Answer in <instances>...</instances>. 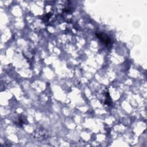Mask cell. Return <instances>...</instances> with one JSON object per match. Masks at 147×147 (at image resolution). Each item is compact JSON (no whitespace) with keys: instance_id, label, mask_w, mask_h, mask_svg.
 Wrapping results in <instances>:
<instances>
[{"instance_id":"1","label":"cell","mask_w":147,"mask_h":147,"mask_svg":"<svg viewBox=\"0 0 147 147\" xmlns=\"http://www.w3.org/2000/svg\"><path fill=\"white\" fill-rule=\"evenodd\" d=\"M96 36L99 39V40L105 44V46L108 47L111 44V40L110 38L105 33H102V32H97L95 33Z\"/></svg>"},{"instance_id":"2","label":"cell","mask_w":147,"mask_h":147,"mask_svg":"<svg viewBox=\"0 0 147 147\" xmlns=\"http://www.w3.org/2000/svg\"><path fill=\"white\" fill-rule=\"evenodd\" d=\"M25 123H27L26 118L23 115H20L18 117V119H17V121L15 122V124L19 126H22L23 124H25Z\"/></svg>"}]
</instances>
